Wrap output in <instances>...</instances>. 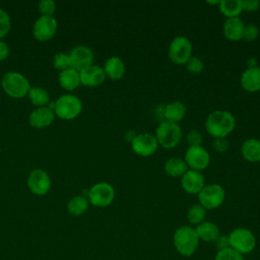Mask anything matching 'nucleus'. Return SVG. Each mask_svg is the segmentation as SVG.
<instances>
[{
  "instance_id": "22",
  "label": "nucleus",
  "mask_w": 260,
  "mask_h": 260,
  "mask_svg": "<svg viewBox=\"0 0 260 260\" xmlns=\"http://www.w3.org/2000/svg\"><path fill=\"white\" fill-rule=\"evenodd\" d=\"M241 154L248 162H260V140L248 138L241 145Z\"/></svg>"
},
{
  "instance_id": "7",
  "label": "nucleus",
  "mask_w": 260,
  "mask_h": 260,
  "mask_svg": "<svg viewBox=\"0 0 260 260\" xmlns=\"http://www.w3.org/2000/svg\"><path fill=\"white\" fill-rule=\"evenodd\" d=\"M81 111L82 103L76 95L63 94L55 102L54 113L60 119L72 120L79 116Z\"/></svg>"
},
{
  "instance_id": "3",
  "label": "nucleus",
  "mask_w": 260,
  "mask_h": 260,
  "mask_svg": "<svg viewBox=\"0 0 260 260\" xmlns=\"http://www.w3.org/2000/svg\"><path fill=\"white\" fill-rule=\"evenodd\" d=\"M154 136L159 146L165 149H173L181 142L183 132L179 124L165 120L156 127Z\"/></svg>"
},
{
  "instance_id": "38",
  "label": "nucleus",
  "mask_w": 260,
  "mask_h": 260,
  "mask_svg": "<svg viewBox=\"0 0 260 260\" xmlns=\"http://www.w3.org/2000/svg\"><path fill=\"white\" fill-rule=\"evenodd\" d=\"M242 9L246 12H255L260 8V1L258 0H241Z\"/></svg>"
},
{
  "instance_id": "16",
  "label": "nucleus",
  "mask_w": 260,
  "mask_h": 260,
  "mask_svg": "<svg viewBox=\"0 0 260 260\" xmlns=\"http://www.w3.org/2000/svg\"><path fill=\"white\" fill-rule=\"evenodd\" d=\"M80 84L85 86L94 87L104 83L106 80V74L104 69L99 65H90L79 72Z\"/></svg>"
},
{
  "instance_id": "19",
  "label": "nucleus",
  "mask_w": 260,
  "mask_h": 260,
  "mask_svg": "<svg viewBox=\"0 0 260 260\" xmlns=\"http://www.w3.org/2000/svg\"><path fill=\"white\" fill-rule=\"evenodd\" d=\"M103 69L107 77L112 80H119L125 75L126 65L120 57L112 56L106 60Z\"/></svg>"
},
{
  "instance_id": "25",
  "label": "nucleus",
  "mask_w": 260,
  "mask_h": 260,
  "mask_svg": "<svg viewBox=\"0 0 260 260\" xmlns=\"http://www.w3.org/2000/svg\"><path fill=\"white\" fill-rule=\"evenodd\" d=\"M58 79L60 85L68 91H72L80 85L79 72L72 68H68L66 70L61 71L59 73Z\"/></svg>"
},
{
  "instance_id": "29",
  "label": "nucleus",
  "mask_w": 260,
  "mask_h": 260,
  "mask_svg": "<svg viewBox=\"0 0 260 260\" xmlns=\"http://www.w3.org/2000/svg\"><path fill=\"white\" fill-rule=\"evenodd\" d=\"M27 94L31 104L39 108L46 106L50 101L49 92L43 87H30Z\"/></svg>"
},
{
  "instance_id": "40",
  "label": "nucleus",
  "mask_w": 260,
  "mask_h": 260,
  "mask_svg": "<svg viewBox=\"0 0 260 260\" xmlns=\"http://www.w3.org/2000/svg\"><path fill=\"white\" fill-rule=\"evenodd\" d=\"M9 55V47L8 45L3 42V41H0V62L5 60Z\"/></svg>"
},
{
  "instance_id": "4",
  "label": "nucleus",
  "mask_w": 260,
  "mask_h": 260,
  "mask_svg": "<svg viewBox=\"0 0 260 260\" xmlns=\"http://www.w3.org/2000/svg\"><path fill=\"white\" fill-rule=\"evenodd\" d=\"M1 86L3 90L13 99L23 98L30 89V85L26 77L15 71H9L3 75Z\"/></svg>"
},
{
  "instance_id": "10",
  "label": "nucleus",
  "mask_w": 260,
  "mask_h": 260,
  "mask_svg": "<svg viewBox=\"0 0 260 260\" xmlns=\"http://www.w3.org/2000/svg\"><path fill=\"white\" fill-rule=\"evenodd\" d=\"M130 145L134 153L142 157L151 156L158 149V142L153 134L139 133L130 141Z\"/></svg>"
},
{
  "instance_id": "32",
  "label": "nucleus",
  "mask_w": 260,
  "mask_h": 260,
  "mask_svg": "<svg viewBox=\"0 0 260 260\" xmlns=\"http://www.w3.org/2000/svg\"><path fill=\"white\" fill-rule=\"evenodd\" d=\"M53 65L55 69L58 70H66L68 68H70V59H69V55L65 54V53H58L54 56L53 59Z\"/></svg>"
},
{
  "instance_id": "2",
  "label": "nucleus",
  "mask_w": 260,
  "mask_h": 260,
  "mask_svg": "<svg viewBox=\"0 0 260 260\" xmlns=\"http://www.w3.org/2000/svg\"><path fill=\"white\" fill-rule=\"evenodd\" d=\"M199 242L195 228L189 224L179 226L173 235L174 247L184 257H191L197 251Z\"/></svg>"
},
{
  "instance_id": "34",
  "label": "nucleus",
  "mask_w": 260,
  "mask_h": 260,
  "mask_svg": "<svg viewBox=\"0 0 260 260\" xmlns=\"http://www.w3.org/2000/svg\"><path fill=\"white\" fill-rule=\"evenodd\" d=\"M10 26L11 20L8 13L2 8H0V41L1 39L7 36V34L10 30Z\"/></svg>"
},
{
  "instance_id": "1",
  "label": "nucleus",
  "mask_w": 260,
  "mask_h": 260,
  "mask_svg": "<svg viewBox=\"0 0 260 260\" xmlns=\"http://www.w3.org/2000/svg\"><path fill=\"white\" fill-rule=\"evenodd\" d=\"M204 126L213 139L228 137L236 127V119L230 111L215 110L207 116Z\"/></svg>"
},
{
  "instance_id": "31",
  "label": "nucleus",
  "mask_w": 260,
  "mask_h": 260,
  "mask_svg": "<svg viewBox=\"0 0 260 260\" xmlns=\"http://www.w3.org/2000/svg\"><path fill=\"white\" fill-rule=\"evenodd\" d=\"M186 69L191 74H199L204 69L203 61L196 56H192L185 64Z\"/></svg>"
},
{
  "instance_id": "23",
  "label": "nucleus",
  "mask_w": 260,
  "mask_h": 260,
  "mask_svg": "<svg viewBox=\"0 0 260 260\" xmlns=\"http://www.w3.org/2000/svg\"><path fill=\"white\" fill-rule=\"evenodd\" d=\"M195 231L199 240L207 243H213L220 235V231L217 224L209 220H204L197 224L195 226Z\"/></svg>"
},
{
  "instance_id": "28",
  "label": "nucleus",
  "mask_w": 260,
  "mask_h": 260,
  "mask_svg": "<svg viewBox=\"0 0 260 260\" xmlns=\"http://www.w3.org/2000/svg\"><path fill=\"white\" fill-rule=\"evenodd\" d=\"M206 214L207 210L200 203H195L187 210V220L190 224H194L196 226L205 220Z\"/></svg>"
},
{
  "instance_id": "21",
  "label": "nucleus",
  "mask_w": 260,
  "mask_h": 260,
  "mask_svg": "<svg viewBox=\"0 0 260 260\" xmlns=\"http://www.w3.org/2000/svg\"><path fill=\"white\" fill-rule=\"evenodd\" d=\"M186 113H187L186 106L184 103L180 101H173L168 103L164 107V111H162L166 121L177 123V124H179V122L185 118Z\"/></svg>"
},
{
  "instance_id": "9",
  "label": "nucleus",
  "mask_w": 260,
  "mask_h": 260,
  "mask_svg": "<svg viewBox=\"0 0 260 260\" xmlns=\"http://www.w3.org/2000/svg\"><path fill=\"white\" fill-rule=\"evenodd\" d=\"M87 199L95 207L109 206L115 199V189L110 183H96L88 190Z\"/></svg>"
},
{
  "instance_id": "33",
  "label": "nucleus",
  "mask_w": 260,
  "mask_h": 260,
  "mask_svg": "<svg viewBox=\"0 0 260 260\" xmlns=\"http://www.w3.org/2000/svg\"><path fill=\"white\" fill-rule=\"evenodd\" d=\"M259 34H260V30L256 24H254V23L245 24L242 40H244L246 42H253L259 37Z\"/></svg>"
},
{
  "instance_id": "37",
  "label": "nucleus",
  "mask_w": 260,
  "mask_h": 260,
  "mask_svg": "<svg viewBox=\"0 0 260 260\" xmlns=\"http://www.w3.org/2000/svg\"><path fill=\"white\" fill-rule=\"evenodd\" d=\"M230 146V141L226 137H220V138H214L212 141V147L213 149L218 153H224Z\"/></svg>"
},
{
  "instance_id": "24",
  "label": "nucleus",
  "mask_w": 260,
  "mask_h": 260,
  "mask_svg": "<svg viewBox=\"0 0 260 260\" xmlns=\"http://www.w3.org/2000/svg\"><path fill=\"white\" fill-rule=\"evenodd\" d=\"M164 170L165 173L172 178H181L189 170V168L184 158L173 156L166 160L164 165Z\"/></svg>"
},
{
  "instance_id": "8",
  "label": "nucleus",
  "mask_w": 260,
  "mask_h": 260,
  "mask_svg": "<svg viewBox=\"0 0 260 260\" xmlns=\"http://www.w3.org/2000/svg\"><path fill=\"white\" fill-rule=\"evenodd\" d=\"M198 203L206 210L218 208L225 199V191L223 187L216 183L207 184L197 195Z\"/></svg>"
},
{
  "instance_id": "41",
  "label": "nucleus",
  "mask_w": 260,
  "mask_h": 260,
  "mask_svg": "<svg viewBox=\"0 0 260 260\" xmlns=\"http://www.w3.org/2000/svg\"><path fill=\"white\" fill-rule=\"evenodd\" d=\"M258 67H259V68H260V63H259V66H258Z\"/></svg>"
},
{
  "instance_id": "5",
  "label": "nucleus",
  "mask_w": 260,
  "mask_h": 260,
  "mask_svg": "<svg viewBox=\"0 0 260 260\" xmlns=\"http://www.w3.org/2000/svg\"><path fill=\"white\" fill-rule=\"evenodd\" d=\"M230 246L240 254H249L256 248V237L247 228H236L229 234Z\"/></svg>"
},
{
  "instance_id": "14",
  "label": "nucleus",
  "mask_w": 260,
  "mask_h": 260,
  "mask_svg": "<svg viewBox=\"0 0 260 260\" xmlns=\"http://www.w3.org/2000/svg\"><path fill=\"white\" fill-rule=\"evenodd\" d=\"M27 187L36 195H45L51 188V179L44 170H32L27 177Z\"/></svg>"
},
{
  "instance_id": "27",
  "label": "nucleus",
  "mask_w": 260,
  "mask_h": 260,
  "mask_svg": "<svg viewBox=\"0 0 260 260\" xmlns=\"http://www.w3.org/2000/svg\"><path fill=\"white\" fill-rule=\"evenodd\" d=\"M88 205H89V201L85 196L77 195L72 197L69 200L67 204V210L71 215L79 216L87 210Z\"/></svg>"
},
{
  "instance_id": "6",
  "label": "nucleus",
  "mask_w": 260,
  "mask_h": 260,
  "mask_svg": "<svg viewBox=\"0 0 260 260\" xmlns=\"http://www.w3.org/2000/svg\"><path fill=\"white\" fill-rule=\"evenodd\" d=\"M192 51L191 41L185 36H177L169 45L168 57L176 65H185L192 57Z\"/></svg>"
},
{
  "instance_id": "39",
  "label": "nucleus",
  "mask_w": 260,
  "mask_h": 260,
  "mask_svg": "<svg viewBox=\"0 0 260 260\" xmlns=\"http://www.w3.org/2000/svg\"><path fill=\"white\" fill-rule=\"evenodd\" d=\"M215 248L217 251L224 250L230 248V240H229V235H219L217 239L213 242Z\"/></svg>"
},
{
  "instance_id": "35",
  "label": "nucleus",
  "mask_w": 260,
  "mask_h": 260,
  "mask_svg": "<svg viewBox=\"0 0 260 260\" xmlns=\"http://www.w3.org/2000/svg\"><path fill=\"white\" fill-rule=\"evenodd\" d=\"M39 11L42 16H53L56 11V3L52 0H42L39 2Z\"/></svg>"
},
{
  "instance_id": "20",
  "label": "nucleus",
  "mask_w": 260,
  "mask_h": 260,
  "mask_svg": "<svg viewBox=\"0 0 260 260\" xmlns=\"http://www.w3.org/2000/svg\"><path fill=\"white\" fill-rule=\"evenodd\" d=\"M244 27H245V23L240 17L226 18L222 26L223 36L229 41L238 42L242 40Z\"/></svg>"
},
{
  "instance_id": "12",
  "label": "nucleus",
  "mask_w": 260,
  "mask_h": 260,
  "mask_svg": "<svg viewBox=\"0 0 260 260\" xmlns=\"http://www.w3.org/2000/svg\"><path fill=\"white\" fill-rule=\"evenodd\" d=\"M68 55L70 59V68L75 69L78 72L92 65L93 53L91 49L87 46H76Z\"/></svg>"
},
{
  "instance_id": "18",
  "label": "nucleus",
  "mask_w": 260,
  "mask_h": 260,
  "mask_svg": "<svg viewBox=\"0 0 260 260\" xmlns=\"http://www.w3.org/2000/svg\"><path fill=\"white\" fill-rule=\"evenodd\" d=\"M55 119V113L49 107H41L32 111L28 117L30 126L35 128H45L52 124Z\"/></svg>"
},
{
  "instance_id": "30",
  "label": "nucleus",
  "mask_w": 260,
  "mask_h": 260,
  "mask_svg": "<svg viewBox=\"0 0 260 260\" xmlns=\"http://www.w3.org/2000/svg\"><path fill=\"white\" fill-rule=\"evenodd\" d=\"M214 260H244V257L242 254L230 247L228 249L217 251Z\"/></svg>"
},
{
  "instance_id": "11",
  "label": "nucleus",
  "mask_w": 260,
  "mask_h": 260,
  "mask_svg": "<svg viewBox=\"0 0 260 260\" xmlns=\"http://www.w3.org/2000/svg\"><path fill=\"white\" fill-rule=\"evenodd\" d=\"M184 160L190 170L201 172L209 166L210 155L202 145L188 146L184 155Z\"/></svg>"
},
{
  "instance_id": "17",
  "label": "nucleus",
  "mask_w": 260,
  "mask_h": 260,
  "mask_svg": "<svg viewBox=\"0 0 260 260\" xmlns=\"http://www.w3.org/2000/svg\"><path fill=\"white\" fill-rule=\"evenodd\" d=\"M240 84L242 88L248 92H257L260 90V68L247 67L241 77Z\"/></svg>"
},
{
  "instance_id": "13",
  "label": "nucleus",
  "mask_w": 260,
  "mask_h": 260,
  "mask_svg": "<svg viewBox=\"0 0 260 260\" xmlns=\"http://www.w3.org/2000/svg\"><path fill=\"white\" fill-rule=\"evenodd\" d=\"M57 25V20L53 16H40L34 24V37L40 42L49 41L54 37Z\"/></svg>"
},
{
  "instance_id": "26",
  "label": "nucleus",
  "mask_w": 260,
  "mask_h": 260,
  "mask_svg": "<svg viewBox=\"0 0 260 260\" xmlns=\"http://www.w3.org/2000/svg\"><path fill=\"white\" fill-rule=\"evenodd\" d=\"M218 9L226 18L240 17V14L243 12L241 0H221L219 1Z\"/></svg>"
},
{
  "instance_id": "36",
  "label": "nucleus",
  "mask_w": 260,
  "mask_h": 260,
  "mask_svg": "<svg viewBox=\"0 0 260 260\" xmlns=\"http://www.w3.org/2000/svg\"><path fill=\"white\" fill-rule=\"evenodd\" d=\"M186 142L188 146H200L203 143V135L200 131L192 129L187 133Z\"/></svg>"
},
{
  "instance_id": "15",
  "label": "nucleus",
  "mask_w": 260,
  "mask_h": 260,
  "mask_svg": "<svg viewBox=\"0 0 260 260\" xmlns=\"http://www.w3.org/2000/svg\"><path fill=\"white\" fill-rule=\"evenodd\" d=\"M205 185V179L201 172L189 169L181 177V187L188 194L198 195Z\"/></svg>"
}]
</instances>
